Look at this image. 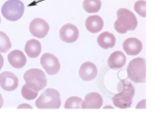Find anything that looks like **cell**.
<instances>
[{"label":"cell","instance_id":"cell-1","mask_svg":"<svg viewBox=\"0 0 156 116\" xmlns=\"http://www.w3.org/2000/svg\"><path fill=\"white\" fill-rule=\"evenodd\" d=\"M118 94L112 98L113 103L116 107L121 109L129 107L132 103V98L135 95V89L132 83L126 80H121L118 85Z\"/></svg>","mask_w":156,"mask_h":116},{"label":"cell","instance_id":"cell-2","mask_svg":"<svg viewBox=\"0 0 156 116\" xmlns=\"http://www.w3.org/2000/svg\"><path fill=\"white\" fill-rule=\"evenodd\" d=\"M118 19L115 22V29L119 33H126L128 30L136 29L138 22L135 15L127 9L121 8L117 11Z\"/></svg>","mask_w":156,"mask_h":116},{"label":"cell","instance_id":"cell-3","mask_svg":"<svg viewBox=\"0 0 156 116\" xmlns=\"http://www.w3.org/2000/svg\"><path fill=\"white\" fill-rule=\"evenodd\" d=\"M60 105V93L54 89H46L35 101V106L39 109H58Z\"/></svg>","mask_w":156,"mask_h":116},{"label":"cell","instance_id":"cell-4","mask_svg":"<svg viewBox=\"0 0 156 116\" xmlns=\"http://www.w3.org/2000/svg\"><path fill=\"white\" fill-rule=\"evenodd\" d=\"M128 78L137 83L146 81V61L143 58H136L130 61L127 69Z\"/></svg>","mask_w":156,"mask_h":116},{"label":"cell","instance_id":"cell-5","mask_svg":"<svg viewBox=\"0 0 156 116\" xmlns=\"http://www.w3.org/2000/svg\"><path fill=\"white\" fill-rule=\"evenodd\" d=\"M26 85L35 91H39L46 87L47 78L43 70L39 69H30L24 74Z\"/></svg>","mask_w":156,"mask_h":116},{"label":"cell","instance_id":"cell-6","mask_svg":"<svg viewBox=\"0 0 156 116\" xmlns=\"http://www.w3.org/2000/svg\"><path fill=\"white\" fill-rule=\"evenodd\" d=\"M24 11V5L20 0H8L1 7V13L7 20L15 21L20 19Z\"/></svg>","mask_w":156,"mask_h":116},{"label":"cell","instance_id":"cell-7","mask_svg":"<svg viewBox=\"0 0 156 116\" xmlns=\"http://www.w3.org/2000/svg\"><path fill=\"white\" fill-rule=\"evenodd\" d=\"M40 63L49 75H55L60 70V62L57 58L51 53H44L40 58Z\"/></svg>","mask_w":156,"mask_h":116},{"label":"cell","instance_id":"cell-8","mask_svg":"<svg viewBox=\"0 0 156 116\" xmlns=\"http://www.w3.org/2000/svg\"><path fill=\"white\" fill-rule=\"evenodd\" d=\"M29 28L30 33L33 36L38 38H43L48 34L49 26L44 19L37 18L30 22Z\"/></svg>","mask_w":156,"mask_h":116},{"label":"cell","instance_id":"cell-9","mask_svg":"<svg viewBox=\"0 0 156 116\" xmlns=\"http://www.w3.org/2000/svg\"><path fill=\"white\" fill-rule=\"evenodd\" d=\"M18 86V78L11 72H3L0 74V86L6 91H12Z\"/></svg>","mask_w":156,"mask_h":116},{"label":"cell","instance_id":"cell-10","mask_svg":"<svg viewBox=\"0 0 156 116\" xmlns=\"http://www.w3.org/2000/svg\"><path fill=\"white\" fill-rule=\"evenodd\" d=\"M59 34L62 41L67 43H72L77 39L79 30L73 24H66L61 27Z\"/></svg>","mask_w":156,"mask_h":116},{"label":"cell","instance_id":"cell-11","mask_svg":"<svg viewBox=\"0 0 156 116\" xmlns=\"http://www.w3.org/2000/svg\"><path fill=\"white\" fill-rule=\"evenodd\" d=\"M80 107L82 109H99L103 104L101 95L96 92H91L85 95Z\"/></svg>","mask_w":156,"mask_h":116},{"label":"cell","instance_id":"cell-12","mask_svg":"<svg viewBox=\"0 0 156 116\" xmlns=\"http://www.w3.org/2000/svg\"><path fill=\"white\" fill-rule=\"evenodd\" d=\"M79 73L83 80L90 81L97 76L98 69L94 64L90 61H86L80 67Z\"/></svg>","mask_w":156,"mask_h":116},{"label":"cell","instance_id":"cell-13","mask_svg":"<svg viewBox=\"0 0 156 116\" xmlns=\"http://www.w3.org/2000/svg\"><path fill=\"white\" fill-rule=\"evenodd\" d=\"M123 49L129 55H136L142 50V43L136 38L126 39L122 44Z\"/></svg>","mask_w":156,"mask_h":116},{"label":"cell","instance_id":"cell-14","mask_svg":"<svg viewBox=\"0 0 156 116\" xmlns=\"http://www.w3.org/2000/svg\"><path fill=\"white\" fill-rule=\"evenodd\" d=\"M7 59L10 65L16 69L24 67L26 63V57L23 52L19 50L11 51L7 56Z\"/></svg>","mask_w":156,"mask_h":116},{"label":"cell","instance_id":"cell-15","mask_svg":"<svg viewBox=\"0 0 156 116\" xmlns=\"http://www.w3.org/2000/svg\"><path fill=\"white\" fill-rule=\"evenodd\" d=\"M126 62V55L121 51H115L110 55L107 63L110 68L118 69L123 67Z\"/></svg>","mask_w":156,"mask_h":116},{"label":"cell","instance_id":"cell-16","mask_svg":"<svg viewBox=\"0 0 156 116\" xmlns=\"http://www.w3.org/2000/svg\"><path fill=\"white\" fill-rule=\"evenodd\" d=\"M85 26L89 32L96 33L102 29L104 21L102 18L98 15L90 16L86 19Z\"/></svg>","mask_w":156,"mask_h":116},{"label":"cell","instance_id":"cell-17","mask_svg":"<svg viewBox=\"0 0 156 116\" xmlns=\"http://www.w3.org/2000/svg\"><path fill=\"white\" fill-rule=\"evenodd\" d=\"M24 50L29 57L32 58H37L39 56L41 51V44L37 39H30L27 41Z\"/></svg>","mask_w":156,"mask_h":116},{"label":"cell","instance_id":"cell-18","mask_svg":"<svg viewBox=\"0 0 156 116\" xmlns=\"http://www.w3.org/2000/svg\"><path fill=\"white\" fill-rule=\"evenodd\" d=\"M97 42L101 47L107 49L115 46L116 38L112 33L108 32H104L98 36Z\"/></svg>","mask_w":156,"mask_h":116},{"label":"cell","instance_id":"cell-19","mask_svg":"<svg viewBox=\"0 0 156 116\" xmlns=\"http://www.w3.org/2000/svg\"><path fill=\"white\" fill-rule=\"evenodd\" d=\"M101 7V0H84L83 8L89 13L98 12Z\"/></svg>","mask_w":156,"mask_h":116},{"label":"cell","instance_id":"cell-20","mask_svg":"<svg viewBox=\"0 0 156 116\" xmlns=\"http://www.w3.org/2000/svg\"><path fill=\"white\" fill-rule=\"evenodd\" d=\"M12 47L9 38L3 32L0 31V52H7Z\"/></svg>","mask_w":156,"mask_h":116},{"label":"cell","instance_id":"cell-21","mask_svg":"<svg viewBox=\"0 0 156 116\" xmlns=\"http://www.w3.org/2000/svg\"><path fill=\"white\" fill-rule=\"evenodd\" d=\"M82 102V100L81 98L78 97H71L66 100L64 107L65 109H79L80 107Z\"/></svg>","mask_w":156,"mask_h":116},{"label":"cell","instance_id":"cell-22","mask_svg":"<svg viewBox=\"0 0 156 116\" xmlns=\"http://www.w3.org/2000/svg\"><path fill=\"white\" fill-rule=\"evenodd\" d=\"M22 96L26 100H31L35 98L38 95L37 91H35L29 87H28L26 84L23 85L21 89Z\"/></svg>","mask_w":156,"mask_h":116},{"label":"cell","instance_id":"cell-23","mask_svg":"<svg viewBox=\"0 0 156 116\" xmlns=\"http://www.w3.org/2000/svg\"><path fill=\"white\" fill-rule=\"evenodd\" d=\"M135 11L141 16L146 17V1L139 0L135 3Z\"/></svg>","mask_w":156,"mask_h":116},{"label":"cell","instance_id":"cell-24","mask_svg":"<svg viewBox=\"0 0 156 116\" xmlns=\"http://www.w3.org/2000/svg\"><path fill=\"white\" fill-rule=\"evenodd\" d=\"M3 65H4V58L2 55L0 53V70L2 69Z\"/></svg>","mask_w":156,"mask_h":116},{"label":"cell","instance_id":"cell-25","mask_svg":"<svg viewBox=\"0 0 156 116\" xmlns=\"http://www.w3.org/2000/svg\"><path fill=\"white\" fill-rule=\"evenodd\" d=\"M24 107H27V108H32L31 107V106L29 105V104H22L21 105H20L18 108H24Z\"/></svg>","mask_w":156,"mask_h":116},{"label":"cell","instance_id":"cell-26","mask_svg":"<svg viewBox=\"0 0 156 116\" xmlns=\"http://www.w3.org/2000/svg\"><path fill=\"white\" fill-rule=\"evenodd\" d=\"M2 105H3V98L1 94H0V108L2 107Z\"/></svg>","mask_w":156,"mask_h":116},{"label":"cell","instance_id":"cell-27","mask_svg":"<svg viewBox=\"0 0 156 116\" xmlns=\"http://www.w3.org/2000/svg\"><path fill=\"white\" fill-rule=\"evenodd\" d=\"M0 22H1V18H0Z\"/></svg>","mask_w":156,"mask_h":116}]
</instances>
